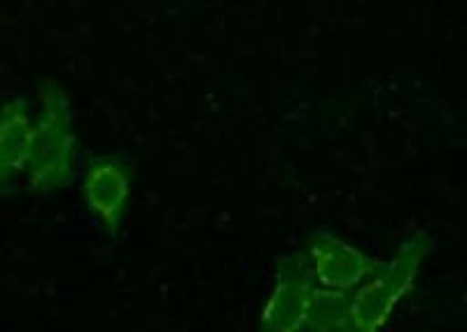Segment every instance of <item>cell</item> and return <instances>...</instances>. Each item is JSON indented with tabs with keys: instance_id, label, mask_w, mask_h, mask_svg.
<instances>
[{
	"instance_id": "cell-1",
	"label": "cell",
	"mask_w": 467,
	"mask_h": 332,
	"mask_svg": "<svg viewBox=\"0 0 467 332\" xmlns=\"http://www.w3.org/2000/svg\"><path fill=\"white\" fill-rule=\"evenodd\" d=\"M346 297L316 284L302 251L287 253L274 269L257 332H337Z\"/></svg>"
},
{
	"instance_id": "cell-2",
	"label": "cell",
	"mask_w": 467,
	"mask_h": 332,
	"mask_svg": "<svg viewBox=\"0 0 467 332\" xmlns=\"http://www.w3.org/2000/svg\"><path fill=\"white\" fill-rule=\"evenodd\" d=\"M78 171V134L73 106L64 85L45 78L37 85V115L33 118L26 190L47 194L66 188Z\"/></svg>"
},
{
	"instance_id": "cell-3",
	"label": "cell",
	"mask_w": 467,
	"mask_h": 332,
	"mask_svg": "<svg viewBox=\"0 0 467 332\" xmlns=\"http://www.w3.org/2000/svg\"><path fill=\"white\" fill-rule=\"evenodd\" d=\"M435 251V239L425 232L411 234L383 267L346 297L337 332H381L400 302L414 290L420 269Z\"/></svg>"
},
{
	"instance_id": "cell-4",
	"label": "cell",
	"mask_w": 467,
	"mask_h": 332,
	"mask_svg": "<svg viewBox=\"0 0 467 332\" xmlns=\"http://www.w3.org/2000/svg\"><path fill=\"white\" fill-rule=\"evenodd\" d=\"M302 253L316 284L335 295H350L383 267V260L367 255L329 230L311 232Z\"/></svg>"
},
{
	"instance_id": "cell-5",
	"label": "cell",
	"mask_w": 467,
	"mask_h": 332,
	"mask_svg": "<svg viewBox=\"0 0 467 332\" xmlns=\"http://www.w3.org/2000/svg\"><path fill=\"white\" fill-rule=\"evenodd\" d=\"M131 190L133 161L129 157L99 155L89 160L82 178V199L110 242L122 232L131 204Z\"/></svg>"
},
{
	"instance_id": "cell-6",
	"label": "cell",
	"mask_w": 467,
	"mask_h": 332,
	"mask_svg": "<svg viewBox=\"0 0 467 332\" xmlns=\"http://www.w3.org/2000/svg\"><path fill=\"white\" fill-rule=\"evenodd\" d=\"M33 113L26 97H15L0 106V194L16 188L26 176L31 152Z\"/></svg>"
}]
</instances>
